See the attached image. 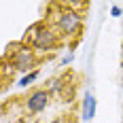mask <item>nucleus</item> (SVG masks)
<instances>
[{
    "label": "nucleus",
    "instance_id": "obj_1",
    "mask_svg": "<svg viewBox=\"0 0 123 123\" xmlns=\"http://www.w3.org/2000/svg\"><path fill=\"white\" fill-rule=\"evenodd\" d=\"M62 43V36L51 24H34L24 38V45L32 47L34 53H47L53 51Z\"/></svg>",
    "mask_w": 123,
    "mask_h": 123
},
{
    "label": "nucleus",
    "instance_id": "obj_2",
    "mask_svg": "<svg viewBox=\"0 0 123 123\" xmlns=\"http://www.w3.org/2000/svg\"><path fill=\"white\" fill-rule=\"evenodd\" d=\"M55 30H57V34L62 38H70L74 34H79V30H81V25H83V13L74 11L70 6H66V4H62L60 13H57V17H55V24H51Z\"/></svg>",
    "mask_w": 123,
    "mask_h": 123
},
{
    "label": "nucleus",
    "instance_id": "obj_3",
    "mask_svg": "<svg viewBox=\"0 0 123 123\" xmlns=\"http://www.w3.org/2000/svg\"><path fill=\"white\" fill-rule=\"evenodd\" d=\"M9 66L15 72H34L36 66V53L28 45H19L17 49L11 51L9 55Z\"/></svg>",
    "mask_w": 123,
    "mask_h": 123
},
{
    "label": "nucleus",
    "instance_id": "obj_4",
    "mask_svg": "<svg viewBox=\"0 0 123 123\" xmlns=\"http://www.w3.org/2000/svg\"><path fill=\"white\" fill-rule=\"evenodd\" d=\"M47 104H49V91H47V89H34V91L24 100V108H25V112H30V115L43 112L47 108Z\"/></svg>",
    "mask_w": 123,
    "mask_h": 123
},
{
    "label": "nucleus",
    "instance_id": "obj_5",
    "mask_svg": "<svg viewBox=\"0 0 123 123\" xmlns=\"http://www.w3.org/2000/svg\"><path fill=\"white\" fill-rule=\"evenodd\" d=\"M96 117V98L91 93H87L85 100H83V119H93Z\"/></svg>",
    "mask_w": 123,
    "mask_h": 123
},
{
    "label": "nucleus",
    "instance_id": "obj_6",
    "mask_svg": "<svg viewBox=\"0 0 123 123\" xmlns=\"http://www.w3.org/2000/svg\"><path fill=\"white\" fill-rule=\"evenodd\" d=\"M36 76H38V72L34 70V72H30V74H25V76H21V81H19V85L21 87H28L32 81H36Z\"/></svg>",
    "mask_w": 123,
    "mask_h": 123
},
{
    "label": "nucleus",
    "instance_id": "obj_7",
    "mask_svg": "<svg viewBox=\"0 0 123 123\" xmlns=\"http://www.w3.org/2000/svg\"><path fill=\"white\" fill-rule=\"evenodd\" d=\"M121 15V9L119 6H112V17H119Z\"/></svg>",
    "mask_w": 123,
    "mask_h": 123
},
{
    "label": "nucleus",
    "instance_id": "obj_8",
    "mask_svg": "<svg viewBox=\"0 0 123 123\" xmlns=\"http://www.w3.org/2000/svg\"><path fill=\"white\" fill-rule=\"evenodd\" d=\"M51 123H68V121H66V117H60V119H55V121H51Z\"/></svg>",
    "mask_w": 123,
    "mask_h": 123
},
{
    "label": "nucleus",
    "instance_id": "obj_9",
    "mask_svg": "<svg viewBox=\"0 0 123 123\" xmlns=\"http://www.w3.org/2000/svg\"><path fill=\"white\" fill-rule=\"evenodd\" d=\"M0 91H2V76H0Z\"/></svg>",
    "mask_w": 123,
    "mask_h": 123
}]
</instances>
